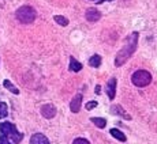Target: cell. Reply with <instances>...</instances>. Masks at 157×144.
<instances>
[{"label": "cell", "mask_w": 157, "mask_h": 144, "mask_svg": "<svg viewBox=\"0 0 157 144\" xmlns=\"http://www.w3.org/2000/svg\"><path fill=\"white\" fill-rule=\"evenodd\" d=\"M137 44H138V33H131V34L126 38V42L123 45V48L117 52L116 57H115V65H116V67H122V65L131 57L132 53L137 49Z\"/></svg>", "instance_id": "cell-1"}, {"label": "cell", "mask_w": 157, "mask_h": 144, "mask_svg": "<svg viewBox=\"0 0 157 144\" xmlns=\"http://www.w3.org/2000/svg\"><path fill=\"white\" fill-rule=\"evenodd\" d=\"M0 132H2V135H4L8 140H11V142H14L17 144L22 142L23 135L21 133V132H18L15 125L11 124V122H2V124H0Z\"/></svg>", "instance_id": "cell-2"}, {"label": "cell", "mask_w": 157, "mask_h": 144, "mask_svg": "<svg viewBox=\"0 0 157 144\" xmlns=\"http://www.w3.org/2000/svg\"><path fill=\"white\" fill-rule=\"evenodd\" d=\"M15 16H17V19L19 20L21 23L28 25V23L34 22L36 16H37V13H36V10L33 7H30V5H23V7L17 10Z\"/></svg>", "instance_id": "cell-3"}, {"label": "cell", "mask_w": 157, "mask_h": 144, "mask_svg": "<svg viewBox=\"0 0 157 144\" xmlns=\"http://www.w3.org/2000/svg\"><path fill=\"white\" fill-rule=\"evenodd\" d=\"M131 82H132V85L137 87H146L152 82V75L146 70H138L132 74Z\"/></svg>", "instance_id": "cell-4"}, {"label": "cell", "mask_w": 157, "mask_h": 144, "mask_svg": "<svg viewBox=\"0 0 157 144\" xmlns=\"http://www.w3.org/2000/svg\"><path fill=\"white\" fill-rule=\"evenodd\" d=\"M116 79L115 77H111L109 82L107 83V86H105V92L108 94V98H109L111 101H113L115 98V94H116Z\"/></svg>", "instance_id": "cell-5"}, {"label": "cell", "mask_w": 157, "mask_h": 144, "mask_svg": "<svg viewBox=\"0 0 157 144\" xmlns=\"http://www.w3.org/2000/svg\"><path fill=\"white\" fill-rule=\"evenodd\" d=\"M41 114H43L45 118H53L56 116V107L53 106L52 103H47L41 107Z\"/></svg>", "instance_id": "cell-6"}, {"label": "cell", "mask_w": 157, "mask_h": 144, "mask_svg": "<svg viewBox=\"0 0 157 144\" xmlns=\"http://www.w3.org/2000/svg\"><path fill=\"white\" fill-rule=\"evenodd\" d=\"M81 106H82V94H77L72 98L70 103V109L72 113H78L81 110Z\"/></svg>", "instance_id": "cell-7"}, {"label": "cell", "mask_w": 157, "mask_h": 144, "mask_svg": "<svg viewBox=\"0 0 157 144\" xmlns=\"http://www.w3.org/2000/svg\"><path fill=\"white\" fill-rule=\"evenodd\" d=\"M30 144H49V140L43 133H34L30 137Z\"/></svg>", "instance_id": "cell-8"}, {"label": "cell", "mask_w": 157, "mask_h": 144, "mask_svg": "<svg viewBox=\"0 0 157 144\" xmlns=\"http://www.w3.org/2000/svg\"><path fill=\"white\" fill-rule=\"evenodd\" d=\"M101 18V13L96 8H90V10L86 11V19L89 22H97L98 19Z\"/></svg>", "instance_id": "cell-9"}, {"label": "cell", "mask_w": 157, "mask_h": 144, "mask_svg": "<svg viewBox=\"0 0 157 144\" xmlns=\"http://www.w3.org/2000/svg\"><path fill=\"white\" fill-rule=\"evenodd\" d=\"M111 112H112L113 114H116V116H120L122 118H124V120H131V117H130L127 113L122 109V106H120V105H113L112 109H111Z\"/></svg>", "instance_id": "cell-10"}, {"label": "cell", "mask_w": 157, "mask_h": 144, "mask_svg": "<svg viewBox=\"0 0 157 144\" xmlns=\"http://www.w3.org/2000/svg\"><path fill=\"white\" fill-rule=\"evenodd\" d=\"M68 70L71 72H79L82 70V64L79 61H77L74 57H70V67H68Z\"/></svg>", "instance_id": "cell-11"}, {"label": "cell", "mask_w": 157, "mask_h": 144, "mask_svg": "<svg viewBox=\"0 0 157 144\" xmlns=\"http://www.w3.org/2000/svg\"><path fill=\"white\" fill-rule=\"evenodd\" d=\"M109 133L112 135L116 140H119V142H126L127 140V137H126V135L123 133V132H120L119 129H116V128H113V129L109 131Z\"/></svg>", "instance_id": "cell-12"}, {"label": "cell", "mask_w": 157, "mask_h": 144, "mask_svg": "<svg viewBox=\"0 0 157 144\" xmlns=\"http://www.w3.org/2000/svg\"><path fill=\"white\" fill-rule=\"evenodd\" d=\"M90 121H92L97 128H100V129L105 128V125H107V121H105V118H102V117H92Z\"/></svg>", "instance_id": "cell-13"}, {"label": "cell", "mask_w": 157, "mask_h": 144, "mask_svg": "<svg viewBox=\"0 0 157 144\" xmlns=\"http://www.w3.org/2000/svg\"><path fill=\"white\" fill-rule=\"evenodd\" d=\"M89 65L90 67H94V68H98L101 65V57L98 55H94L89 59Z\"/></svg>", "instance_id": "cell-14"}, {"label": "cell", "mask_w": 157, "mask_h": 144, "mask_svg": "<svg viewBox=\"0 0 157 144\" xmlns=\"http://www.w3.org/2000/svg\"><path fill=\"white\" fill-rule=\"evenodd\" d=\"M3 85H4V87H6V88H7V90H10V91L13 92V94H15V95H18V94H19V90H18L15 86L11 85V82H10V80H7V79H6L4 82H3Z\"/></svg>", "instance_id": "cell-15"}, {"label": "cell", "mask_w": 157, "mask_h": 144, "mask_svg": "<svg viewBox=\"0 0 157 144\" xmlns=\"http://www.w3.org/2000/svg\"><path fill=\"white\" fill-rule=\"evenodd\" d=\"M53 19H55V22L59 23L60 26H67L68 25V19L67 18H64V16H62V15H55Z\"/></svg>", "instance_id": "cell-16"}, {"label": "cell", "mask_w": 157, "mask_h": 144, "mask_svg": "<svg viewBox=\"0 0 157 144\" xmlns=\"http://www.w3.org/2000/svg\"><path fill=\"white\" fill-rule=\"evenodd\" d=\"M7 114H8L7 103H4V102H0V118H4V117H7Z\"/></svg>", "instance_id": "cell-17"}, {"label": "cell", "mask_w": 157, "mask_h": 144, "mask_svg": "<svg viewBox=\"0 0 157 144\" xmlns=\"http://www.w3.org/2000/svg\"><path fill=\"white\" fill-rule=\"evenodd\" d=\"M97 105H98V103H97L96 101H90V102H87V103H86V106H85V107H86L87 110H92L93 107H96Z\"/></svg>", "instance_id": "cell-18"}, {"label": "cell", "mask_w": 157, "mask_h": 144, "mask_svg": "<svg viewBox=\"0 0 157 144\" xmlns=\"http://www.w3.org/2000/svg\"><path fill=\"white\" fill-rule=\"evenodd\" d=\"M72 144H90V143L87 142L86 139H81L79 137V139H75L74 142H72Z\"/></svg>", "instance_id": "cell-19"}, {"label": "cell", "mask_w": 157, "mask_h": 144, "mask_svg": "<svg viewBox=\"0 0 157 144\" xmlns=\"http://www.w3.org/2000/svg\"><path fill=\"white\" fill-rule=\"evenodd\" d=\"M0 144H11V143L8 142V139L4 136V135H2V136H0Z\"/></svg>", "instance_id": "cell-20"}, {"label": "cell", "mask_w": 157, "mask_h": 144, "mask_svg": "<svg viewBox=\"0 0 157 144\" xmlns=\"http://www.w3.org/2000/svg\"><path fill=\"white\" fill-rule=\"evenodd\" d=\"M96 92H97V94H98V92H100V86H97V87H96Z\"/></svg>", "instance_id": "cell-21"}, {"label": "cell", "mask_w": 157, "mask_h": 144, "mask_svg": "<svg viewBox=\"0 0 157 144\" xmlns=\"http://www.w3.org/2000/svg\"><path fill=\"white\" fill-rule=\"evenodd\" d=\"M92 2H97V0H92Z\"/></svg>", "instance_id": "cell-22"}, {"label": "cell", "mask_w": 157, "mask_h": 144, "mask_svg": "<svg viewBox=\"0 0 157 144\" xmlns=\"http://www.w3.org/2000/svg\"><path fill=\"white\" fill-rule=\"evenodd\" d=\"M101 2H104V0H100V3H101Z\"/></svg>", "instance_id": "cell-23"}]
</instances>
